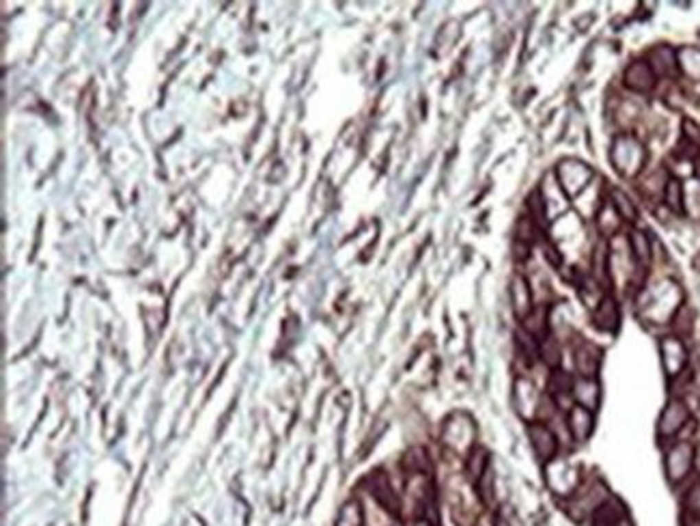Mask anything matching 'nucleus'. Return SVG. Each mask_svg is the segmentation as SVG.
<instances>
[{"label": "nucleus", "instance_id": "1", "mask_svg": "<svg viewBox=\"0 0 700 526\" xmlns=\"http://www.w3.org/2000/svg\"><path fill=\"white\" fill-rule=\"evenodd\" d=\"M694 466V446L690 442H677L666 455V474L670 483L683 481Z\"/></svg>", "mask_w": 700, "mask_h": 526}, {"label": "nucleus", "instance_id": "2", "mask_svg": "<svg viewBox=\"0 0 700 526\" xmlns=\"http://www.w3.org/2000/svg\"><path fill=\"white\" fill-rule=\"evenodd\" d=\"M690 421V410L688 406L683 404L681 399H670L668 401V406L664 408L662 416H660V423H657V434L662 438H673L677 436L679 431L688 425Z\"/></svg>", "mask_w": 700, "mask_h": 526}, {"label": "nucleus", "instance_id": "3", "mask_svg": "<svg viewBox=\"0 0 700 526\" xmlns=\"http://www.w3.org/2000/svg\"><path fill=\"white\" fill-rule=\"evenodd\" d=\"M662 363L668 378H677L683 374V369L688 365V350L679 336L662 339Z\"/></svg>", "mask_w": 700, "mask_h": 526}, {"label": "nucleus", "instance_id": "4", "mask_svg": "<svg viewBox=\"0 0 700 526\" xmlns=\"http://www.w3.org/2000/svg\"><path fill=\"white\" fill-rule=\"evenodd\" d=\"M623 156V160L614 162L616 171H620L623 175H633L640 171V164L644 162V149L638 145L633 138L629 136H620L616 145H614V156Z\"/></svg>", "mask_w": 700, "mask_h": 526}, {"label": "nucleus", "instance_id": "5", "mask_svg": "<svg viewBox=\"0 0 700 526\" xmlns=\"http://www.w3.org/2000/svg\"><path fill=\"white\" fill-rule=\"evenodd\" d=\"M655 71L651 69V65L646 60H633V63L625 69L623 82L627 89L635 91V93H649L653 87H655Z\"/></svg>", "mask_w": 700, "mask_h": 526}, {"label": "nucleus", "instance_id": "6", "mask_svg": "<svg viewBox=\"0 0 700 526\" xmlns=\"http://www.w3.org/2000/svg\"><path fill=\"white\" fill-rule=\"evenodd\" d=\"M593 321L599 330H605V332H614L618 328L620 308H618V304L612 296H603L597 302L595 311H593Z\"/></svg>", "mask_w": 700, "mask_h": 526}, {"label": "nucleus", "instance_id": "7", "mask_svg": "<svg viewBox=\"0 0 700 526\" xmlns=\"http://www.w3.org/2000/svg\"><path fill=\"white\" fill-rule=\"evenodd\" d=\"M528 434H530L537 457L541 461H552L556 451H558V440L552 434V429L546 427V425H533L530 429H528Z\"/></svg>", "mask_w": 700, "mask_h": 526}, {"label": "nucleus", "instance_id": "8", "mask_svg": "<svg viewBox=\"0 0 700 526\" xmlns=\"http://www.w3.org/2000/svg\"><path fill=\"white\" fill-rule=\"evenodd\" d=\"M567 423H569V429H571L573 438L578 440V442H584L590 436V431H593V425H595L593 412H590L588 408H584V406H573L567 412Z\"/></svg>", "mask_w": 700, "mask_h": 526}, {"label": "nucleus", "instance_id": "9", "mask_svg": "<svg viewBox=\"0 0 700 526\" xmlns=\"http://www.w3.org/2000/svg\"><path fill=\"white\" fill-rule=\"evenodd\" d=\"M575 365H578V371L582 378H595L599 365H601V352L590 345V343H582L578 350H575Z\"/></svg>", "mask_w": 700, "mask_h": 526}, {"label": "nucleus", "instance_id": "10", "mask_svg": "<svg viewBox=\"0 0 700 526\" xmlns=\"http://www.w3.org/2000/svg\"><path fill=\"white\" fill-rule=\"evenodd\" d=\"M513 302H515L513 306H515V313H517L520 319H526L535 308L533 291H530V287H528L524 276H515V281H513Z\"/></svg>", "mask_w": 700, "mask_h": 526}, {"label": "nucleus", "instance_id": "11", "mask_svg": "<svg viewBox=\"0 0 700 526\" xmlns=\"http://www.w3.org/2000/svg\"><path fill=\"white\" fill-rule=\"evenodd\" d=\"M369 483H371V494H373V496H375L386 509H390V512L395 514L397 512V499H395V492H393L390 483H388V479L382 472H375V474H371Z\"/></svg>", "mask_w": 700, "mask_h": 526}, {"label": "nucleus", "instance_id": "12", "mask_svg": "<svg viewBox=\"0 0 700 526\" xmlns=\"http://www.w3.org/2000/svg\"><path fill=\"white\" fill-rule=\"evenodd\" d=\"M610 203H612L614 211H616L623 220H627V222H635V220H638V209H635V205H633V201H631L623 190L612 188V192H610Z\"/></svg>", "mask_w": 700, "mask_h": 526}, {"label": "nucleus", "instance_id": "13", "mask_svg": "<svg viewBox=\"0 0 700 526\" xmlns=\"http://www.w3.org/2000/svg\"><path fill=\"white\" fill-rule=\"evenodd\" d=\"M629 246H631V253H633V259L640 263V266H646V263L651 261V240L646 238V233H642V231H631L629 233Z\"/></svg>", "mask_w": 700, "mask_h": 526}, {"label": "nucleus", "instance_id": "14", "mask_svg": "<svg viewBox=\"0 0 700 526\" xmlns=\"http://www.w3.org/2000/svg\"><path fill=\"white\" fill-rule=\"evenodd\" d=\"M664 201L675 214H683V185L679 179H668L664 188Z\"/></svg>", "mask_w": 700, "mask_h": 526}, {"label": "nucleus", "instance_id": "15", "mask_svg": "<svg viewBox=\"0 0 700 526\" xmlns=\"http://www.w3.org/2000/svg\"><path fill=\"white\" fill-rule=\"evenodd\" d=\"M360 524H362L360 505H358L355 501H349V503L343 507V512H340L338 524H336V526H360Z\"/></svg>", "mask_w": 700, "mask_h": 526}, {"label": "nucleus", "instance_id": "16", "mask_svg": "<svg viewBox=\"0 0 700 526\" xmlns=\"http://www.w3.org/2000/svg\"><path fill=\"white\" fill-rule=\"evenodd\" d=\"M541 356H543V361H546L548 367H558L560 365V345L554 336H546V341H543L541 345Z\"/></svg>", "mask_w": 700, "mask_h": 526}, {"label": "nucleus", "instance_id": "17", "mask_svg": "<svg viewBox=\"0 0 700 526\" xmlns=\"http://www.w3.org/2000/svg\"><path fill=\"white\" fill-rule=\"evenodd\" d=\"M683 130H686V138H688V143L694 145V147H700V128L696 126V123L692 121H686L683 123Z\"/></svg>", "mask_w": 700, "mask_h": 526}, {"label": "nucleus", "instance_id": "18", "mask_svg": "<svg viewBox=\"0 0 700 526\" xmlns=\"http://www.w3.org/2000/svg\"><path fill=\"white\" fill-rule=\"evenodd\" d=\"M681 524L683 526H700V516L694 514V512H688V509H686L683 516H681Z\"/></svg>", "mask_w": 700, "mask_h": 526}, {"label": "nucleus", "instance_id": "19", "mask_svg": "<svg viewBox=\"0 0 700 526\" xmlns=\"http://www.w3.org/2000/svg\"><path fill=\"white\" fill-rule=\"evenodd\" d=\"M618 526H631V524H629V522H625V520H623V522H620V524H618Z\"/></svg>", "mask_w": 700, "mask_h": 526}]
</instances>
